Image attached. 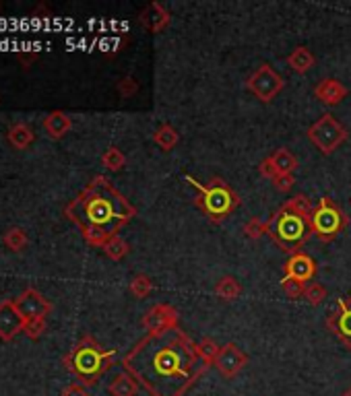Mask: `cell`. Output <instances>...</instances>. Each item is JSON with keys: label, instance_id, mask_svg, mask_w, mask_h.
Listing matches in <instances>:
<instances>
[{"label": "cell", "instance_id": "obj_6", "mask_svg": "<svg viewBox=\"0 0 351 396\" xmlns=\"http://www.w3.org/2000/svg\"><path fill=\"white\" fill-rule=\"evenodd\" d=\"M310 221H312V233L320 241H333L341 231H345L350 223L343 209L329 196H322L318 205L312 207Z\"/></svg>", "mask_w": 351, "mask_h": 396}, {"label": "cell", "instance_id": "obj_20", "mask_svg": "<svg viewBox=\"0 0 351 396\" xmlns=\"http://www.w3.org/2000/svg\"><path fill=\"white\" fill-rule=\"evenodd\" d=\"M108 393L112 396H136L139 395V382L128 372H122L114 376V380L108 384Z\"/></svg>", "mask_w": 351, "mask_h": 396}, {"label": "cell", "instance_id": "obj_13", "mask_svg": "<svg viewBox=\"0 0 351 396\" xmlns=\"http://www.w3.org/2000/svg\"><path fill=\"white\" fill-rule=\"evenodd\" d=\"M246 363H248V355H246L237 344L228 342V344L221 347L219 357H217V361H215V367H217V372H219L224 378L232 380V378H235V376L246 367Z\"/></svg>", "mask_w": 351, "mask_h": 396}, {"label": "cell", "instance_id": "obj_21", "mask_svg": "<svg viewBox=\"0 0 351 396\" xmlns=\"http://www.w3.org/2000/svg\"><path fill=\"white\" fill-rule=\"evenodd\" d=\"M36 138V132L31 126L23 124V122H17L15 126L8 128V143L15 147V149H27Z\"/></svg>", "mask_w": 351, "mask_h": 396}, {"label": "cell", "instance_id": "obj_9", "mask_svg": "<svg viewBox=\"0 0 351 396\" xmlns=\"http://www.w3.org/2000/svg\"><path fill=\"white\" fill-rule=\"evenodd\" d=\"M327 328L351 349V295H343L337 299L335 310L327 316Z\"/></svg>", "mask_w": 351, "mask_h": 396}, {"label": "cell", "instance_id": "obj_24", "mask_svg": "<svg viewBox=\"0 0 351 396\" xmlns=\"http://www.w3.org/2000/svg\"><path fill=\"white\" fill-rule=\"evenodd\" d=\"M27 233L21 229V227H10L6 233H4V246L10 250V252H21L25 246H27Z\"/></svg>", "mask_w": 351, "mask_h": 396}, {"label": "cell", "instance_id": "obj_1", "mask_svg": "<svg viewBox=\"0 0 351 396\" xmlns=\"http://www.w3.org/2000/svg\"><path fill=\"white\" fill-rule=\"evenodd\" d=\"M122 367L151 396H184L209 365L184 331L166 328L147 333L122 357Z\"/></svg>", "mask_w": 351, "mask_h": 396}, {"label": "cell", "instance_id": "obj_36", "mask_svg": "<svg viewBox=\"0 0 351 396\" xmlns=\"http://www.w3.org/2000/svg\"><path fill=\"white\" fill-rule=\"evenodd\" d=\"M343 396H351V386L345 390V393H343Z\"/></svg>", "mask_w": 351, "mask_h": 396}, {"label": "cell", "instance_id": "obj_23", "mask_svg": "<svg viewBox=\"0 0 351 396\" xmlns=\"http://www.w3.org/2000/svg\"><path fill=\"white\" fill-rule=\"evenodd\" d=\"M215 295L217 297H221V299H226V301H234L237 299L240 295H242V285L240 281L235 279V277H230V275H226V277H221L217 283H215Z\"/></svg>", "mask_w": 351, "mask_h": 396}, {"label": "cell", "instance_id": "obj_28", "mask_svg": "<svg viewBox=\"0 0 351 396\" xmlns=\"http://www.w3.org/2000/svg\"><path fill=\"white\" fill-rule=\"evenodd\" d=\"M102 164L110 171H120L126 166V157L118 147H108L106 153L102 155Z\"/></svg>", "mask_w": 351, "mask_h": 396}, {"label": "cell", "instance_id": "obj_31", "mask_svg": "<svg viewBox=\"0 0 351 396\" xmlns=\"http://www.w3.org/2000/svg\"><path fill=\"white\" fill-rule=\"evenodd\" d=\"M306 285L308 283H302V281L292 279V277H286V275H283V279H281V289H283V293H286L290 299H299V297H304V293H306Z\"/></svg>", "mask_w": 351, "mask_h": 396}, {"label": "cell", "instance_id": "obj_12", "mask_svg": "<svg viewBox=\"0 0 351 396\" xmlns=\"http://www.w3.org/2000/svg\"><path fill=\"white\" fill-rule=\"evenodd\" d=\"M180 322V314L174 306L168 303H157L153 308L147 310V314L143 316L141 324L147 333H157V331H166V328H178Z\"/></svg>", "mask_w": 351, "mask_h": 396}, {"label": "cell", "instance_id": "obj_26", "mask_svg": "<svg viewBox=\"0 0 351 396\" xmlns=\"http://www.w3.org/2000/svg\"><path fill=\"white\" fill-rule=\"evenodd\" d=\"M130 293L134 295V297H139V299H145L151 291H153V281H151V277H147L145 273H139V275H134L132 279H130Z\"/></svg>", "mask_w": 351, "mask_h": 396}, {"label": "cell", "instance_id": "obj_27", "mask_svg": "<svg viewBox=\"0 0 351 396\" xmlns=\"http://www.w3.org/2000/svg\"><path fill=\"white\" fill-rule=\"evenodd\" d=\"M198 344V353H201V359L207 363V365H215V361H217V357H219V351H221V347L217 344V340L213 339H203L201 342H196Z\"/></svg>", "mask_w": 351, "mask_h": 396}, {"label": "cell", "instance_id": "obj_7", "mask_svg": "<svg viewBox=\"0 0 351 396\" xmlns=\"http://www.w3.org/2000/svg\"><path fill=\"white\" fill-rule=\"evenodd\" d=\"M308 138L322 155H333L345 143L348 130L333 113H322L308 128Z\"/></svg>", "mask_w": 351, "mask_h": 396}, {"label": "cell", "instance_id": "obj_15", "mask_svg": "<svg viewBox=\"0 0 351 396\" xmlns=\"http://www.w3.org/2000/svg\"><path fill=\"white\" fill-rule=\"evenodd\" d=\"M286 277H292V279H297L302 283H310L316 273H318V267H316V260L306 254V252H295L288 258L286 262Z\"/></svg>", "mask_w": 351, "mask_h": 396}, {"label": "cell", "instance_id": "obj_16", "mask_svg": "<svg viewBox=\"0 0 351 396\" xmlns=\"http://www.w3.org/2000/svg\"><path fill=\"white\" fill-rule=\"evenodd\" d=\"M348 93H350L348 87L341 81H337V79H322L314 87L316 100L322 102L325 106H339L348 97Z\"/></svg>", "mask_w": 351, "mask_h": 396}, {"label": "cell", "instance_id": "obj_25", "mask_svg": "<svg viewBox=\"0 0 351 396\" xmlns=\"http://www.w3.org/2000/svg\"><path fill=\"white\" fill-rule=\"evenodd\" d=\"M104 252H106V256L110 258V260H122V258H126V254L130 252V246H128V241L124 239V237H112L106 246H104Z\"/></svg>", "mask_w": 351, "mask_h": 396}, {"label": "cell", "instance_id": "obj_30", "mask_svg": "<svg viewBox=\"0 0 351 396\" xmlns=\"http://www.w3.org/2000/svg\"><path fill=\"white\" fill-rule=\"evenodd\" d=\"M244 233H246V237H250V239H258V237H263L265 233H269V221H263L260 217H252L250 221H246Z\"/></svg>", "mask_w": 351, "mask_h": 396}, {"label": "cell", "instance_id": "obj_4", "mask_svg": "<svg viewBox=\"0 0 351 396\" xmlns=\"http://www.w3.org/2000/svg\"><path fill=\"white\" fill-rule=\"evenodd\" d=\"M64 367L83 386H95L100 378L116 363V351L104 349L93 337H83L62 359Z\"/></svg>", "mask_w": 351, "mask_h": 396}, {"label": "cell", "instance_id": "obj_10", "mask_svg": "<svg viewBox=\"0 0 351 396\" xmlns=\"http://www.w3.org/2000/svg\"><path fill=\"white\" fill-rule=\"evenodd\" d=\"M297 170V159H295V155H293L290 149H277V151H273L267 159H263L260 161V166H258V171H260V175L263 177H267V180H275V177H279V175H290L293 171Z\"/></svg>", "mask_w": 351, "mask_h": 396}, {"label": "cell", "instance_id": "obj_32", "mask_svg": "<svg viewBox=\"0 0 351 396\" xmlns=\"http://www.w3.org/2000/svg\"><path fill=\"white\" fill-rule=\"evenodd\" d=\"M23 333L31 340H38L46 333V318H36V320H25Z\"/></svg>", "mask_w": 351, "mask_h": 396}, {"label": "cell", "instance_id": "obj_34", "mask_svg": "<svg viewBox=\"0 0 351 396\" xmlns=\"http://www.w3.org/2000/svg\"><path fill=\"white\" fill-rule=\"evenodd\" d=\"M273 186L279 192H290L293 186H295V177H293V173H290V175H279V177L273 180Z\"/></svg>", "mask_w": 351, "mask_h": 396}, {"label": "cell", "instance_id": "obj_2", "mask_svg": "<svg viewBox=\"0 0 351 396\" xmlns=\"http://www.w3.org/2000/svg\"><path fill=\"white\" fill-rule=\"evenodd\" d=\"M64 215L81 229L87 244L104 248L118 231L130 223L136 209L118 192L106 175H95L64 209Z\"/></svg>", "mask_w": 351, "mask_h": 396}, {"label": "cell", "instance_id": "obj_35", "mask_svg": "<svg viewBox=\"0 0 351 396\" xmlns=\"http://www.w3.org/2000/svg\"><path fill=\"white\" fill-rule=\"evenodd\" d=\"M60 396H89V390H87V386H83V384H79V382H72V384H68V386L62 390V395Z\"/></svg>", "mask_w": 351, "mask_h": 396}, {"label": "cell", "instance_id": "obj_33", "mask_svg": "<svg viewBox=\"0 0 351 396\" xmlns=\"http://www.w3.org/2000/svg\"><path fill=\"white\" fill-rule=\"evenodd\" d=\"M139 91V85H136V81L132 79V77H126V79H122L120 83H118V93L122 95V97H130V95H134Z\"/></svg>", "mask_w": 351, "mask_h": 396}, {"label": "cell", "instance_id": "obj_11", "mask_svg": "<svg viewBox=\"0 0 351 396\" xmlns=\"http://www.w3.org/2000/svg\"><path fill=\"white\" fill-rule=\"evenodd\" d=\"M17 310L25 320H36V318H46L52 312V303L33 287L25 289L17 299H15Z\"/></svg>", "mask_w": 351, "mask_h": 396}, {"label": "cell", "instance_id": "obj_3", "mask_svg": "<svg viewBox=\"0 0 351 396\" xmlns=\"http://www.w3.org/2000/svg\"><path fill=\"white\" fill-rule=\"evenodd\" d=\"M312 207L304 194L290 198L283 207L275 211L269 221V235L279 246V250L295 254L302 252L304 244L312 235Z\"/></svg>", "mask_w": 351, "mask_h": 396}, {"label": "cell", "instance_id": "obj_18", "mask_svg": "<svg viewBox=\"0 0 351 396\" xmlns=\"http://www.w3.org/2000/svg\"><path fill=\"white\" fill-rule=\"evenodd\" d=\"M70 126H72L70 118L64 112H60V110L50 112L44 118V130L48 132L50 138H62L70 130Z\"/></svg>", "mask_w": 351, "mask_h": 396}, {"label": "cell", "instance_id": "obj_14", "mask_svg": "<svg viewBox=\"0 0 351 396\" xmlns=\"http://www.w3.org/2000/svg\"><path fill=\"white\" fill-rule=\"evenodd\" d=\"M23 328H25V318L17 310L15 301L10 299L0 301V339H15L19 333H23Z\"/></svg>", "mask_w": 351, "mask_h": 396}, {"label": "cell", "instance_id": "obj_19", "mask_svg": "<svg viewBox=\"0 0 351 396\" xmlns=\"http://www.w3.org/2000/svg\"><path fill=\"white\" fill-rule=\"evenodd\" d=\"M314 62H316V58H314V54L310 52V48H306V46H297V48H293L292 54L288 56V66L292 68L293 72H297V74H306V72H310L312 66H314Z\"/></svg>", "mask_w": 351, "mask_h": 396}, {"label": "cell", "instance_id": "obj_17", "mask_svg": "<svg viewBox=\"0 0 351 396\" xmlns=\"http://www.w3.org/2000/svg\"><path fill=\"white\" fill-rule=\"evenodd\" d=\"M141 23L151 31V33H159V31H164L168 25H170V13L159 4V2H151V4H147L145 6V10L141 13Z\"/></svg>", "mask_w": 351, "mask_h": 396}, {"label": "cell", "instance_id": "obj_8", "mask_svg": "<svg viewBox=\"0 0 351 396\" xmlns=\"http://www.w3.org/2000/svg\"><path fill=\"white\" fill-rule=\"evenodd\" d=\"M283 77L271 66V64H260L248 79H246V89L260 100L263 104L273 102L281 91H283Z\"/></svg>", "mask_w": 351, "mask_h": 396}, {"label": "cell", "instance_id": "obj_5", "mask_svg": "<svg viewBox=\"0 0 351 396\" xmlns=\"http://www.w3.org/2000/svg\"><path fill=\"white\" fill-rule=\"evenodd\" d=\"M184 180L198 192L196 198V207L213 221V223H221L226 221L235 209L240 207V196L234 192V188L224 182L221 177H213L209 184H201L196 177H192L190 173L184 175Z\"/></svg>", "mask_w": 351, "mask_h": 396}, {"label": "cell", "instance_id": "obj_22", "mask_svg": "<svg viewBox=\"0 0 351 396\" xmlns=\"http://www.w3.org/2000/svg\"><path fill=\"white\" fill-rule=\"evenodd\" d=\"M180 141V134L172 124H159L157 130L153 132V143L162 151H172Z\"/></svg>", "mask_w": 351, "mask_h": 396}, {"label": "cell", "instance_id": "obj_29", "mask_svg": "<svg viewBox=\"0 0 351 396\" xmlns=\"http://www.w3.org/2000/svg\"><path fill=\"white\" fill-rule=\"evenodd\" d=\"M304 299H306L310 306H320V303L327 299V287L320 283H308L306 285Z\"/></svg>", "mask_w": 351, "mask_h": 396}]
</instances>
